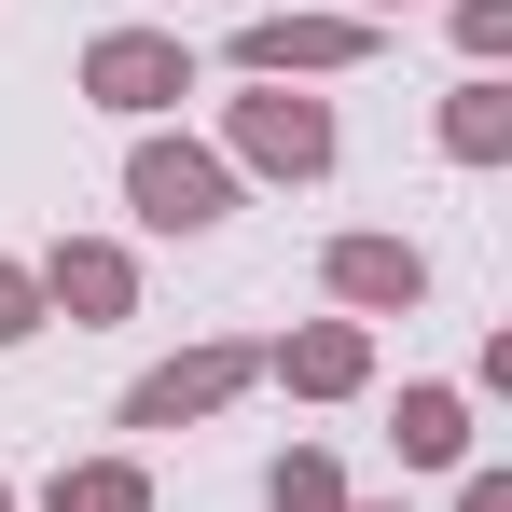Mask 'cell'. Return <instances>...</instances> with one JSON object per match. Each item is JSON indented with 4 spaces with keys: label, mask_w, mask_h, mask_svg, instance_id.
I'll return each instance as SVG.
<instances>
[{
    "label": "cell",
    "mask_w": 512,
    "mask_h": 512,
    "mask_svg": "<svg viewBox=\"0 0 512 512\" xmlns=\"http://www.w3.org/2000/svg\"><path fill=\"white\" fill-rule=\"evenodd\" d=\"M125 194H139V222H167V236H194V222L236 208L222 153H194V139H139V153H125Z\"/></svg>",
    "instance_id": "cell-1"
},
{
    "label": "cell",
    "mask_w": 512,
    "mask_h": 512,
    "mask_svg": "<svg viewBox=\"0 0 512 512\" xmlns=\"http://www.w3.org/2000/svg\"><path fill=\"white\" fill-rule=\"evenodd\" d=\"M84 97H97V111H167V97H194V42L111 28V42L84 56Z\"/></svg>",
    "instance_id": "cell-2"
},
{
    "label": "cell",
    "mask_w": 512,
    "mask_h": 512,
    "mask_svg": "<svg viewBox=\"0 0 512 512\" xmlns=\"http://www.w3.org/2000/svg\"><path fill=\"white\" fill-rule=\"evenodd\" d=\"M236 153L277 167V180H319L333 167V111L319 97H236Z\"/></svg>",
    "instance_id": "cell-3"
},
{
    "label": "cell",
    "mask_w": 512,
    "mask_h": 512,
    "mask_svg": "<svg viewBox=\"0 0 512 512\" xmlns=\"http://www.w3.org/2000/svg\"><path fill=\"white\" fill-rule=\"evenodd\" d=\"M360 42H374L360 14H263L250 42H236V56H250V70H346Z\"/></svg>",
    "instance_id": "cell-4"
},
{
    "label": "cell",
    "mask_w": 512,
    "mask_h": 512,
    "mask_svg": "<svg viewBox=\"0 0 512 512\" xmlns=\"http://www.w3.org/2000/svg\"><path fill=\"white\" fill-rule=\"evenodd\" d=\"M222 388H250V346H208V360H167L139 402H125V429H180V416H208Z\"/></svg>",
    "instance_id": "cell-5"
},
{
    "label": "cell",
    "mask_w": 512,
    "mask_h": 512,
    "mask_svg": "<svg viewBox=\"0 0 512 512\" xmlns=\"http://www.w3.org/2000/svg\"><path fill=\"white\" fill-rule=\"evenodd\" d=\"M333 291H346V305H416L429 263L402 250V236H346V250H333Z\"/></svg>",
    "instance_id": "cell-6"
},
{
    "label": "cell",
    "mask_w": 512,
    "mask_h": 512,
    "mask_svg": "<svg viewBox=\"0 0 512 512\" xmlns=\"http://www.w3.org/2000/svg\"><path fill=\"white\" fill-rule=\"evenodd\" d=\"M42 291H56V305H84V319H125V291H139V277H125V250H56Z\"/></svg>",
    "instance_id": "cell-7"
},
{
    "label": "cell",
    "mask_w": 512,
    "mask_h": 512,
    "mask_svg": "<svg viewBox=\"0 0 512 512\" xmlns=\"http://www.w3.org/2000/svg\"><path fill=\"white\" fill-rule=\"evenodd\" d=\"M457 443H471V416H457V388H402V457H416V471H443Z\"/></svg>",
    "instance_id": "cell-8"
},
{
    "label": "cell",
    "mask_w": 512,
    "mask_h": 512,
    "mask_svg": "<svg viewBox=\"0 0 512 512\" xmlns=\"http://www.w3.org/2000/svg\"><path fill=\"white\" fill-rule=\"evenodd\" d=\"M42 512H153V485L125 471V457H97V471H56V499Z\"/></svg>",
    "instance_id": "cell-9"
},
{
    "label": "cell",
    "mask_w": 512,
    "mask_h": 512,
    "mask_svg": "<svg viewBox=\"0 0 512 512\" xmlns=\"http://www.w3.org/2000/svg\"><path fill=\"white\" fill-rule=\"evenodd\" d=\"M277 374L333 402V388H360V333H305V346H291V360H277Z\"/></svg>",
    "instance_id": "cell-10"
},
{
    "label": "cell",
    "mask_w": 512,
    "mask_h": 512,
    "mask_svg": "<svg viewBox=\"0 0 512 512\" xmlns=\"http://www.w3.org/2000/svg\"><path fill=\"white\" fill-rule=\"evenodd\" d=\"M443 139H457V153L485 167V153H499V139H512V97H499V84H471V97H457V111H443Z\"/></svg>",
    "instance_id": "cell-11"
},
{
    "label": "cell",
    "mask_w": 512,
    "mask_h": 512,
    "mask_svg": "<svg viewBox=\"0 0 512 512\" xmlns=\"http://www.w3.org/2000/svg\"><path fill=\"white\" fill-rule=\"evenodd\" d=\"M277 512H346V499H333V471H319V457H291V471H277Z\"/></svg>",
    "instance_id": "cell-12"
},
{
    "label": "cell",
    "mask_w": 512,
    "mask_h": 512,
    "mask_svg": "<svg viewBox=\"0 0 512 512\" xmlns=\"http://www.w3.org/2000/svg\"><path fill=\"white\" fill-rule=\"evenodd\" d=\"M14 333H42V277H14V263H0V346Z\"/></svg>",
    "instance_id": "cell-13"
},
{
    "label": "cell",
    "mask_w": 512,
    "mask_h": 512,
    "mask_svg": "<svg viewBox=\"0 0 512 512\" xmlns=\"http://www.w3.org/2000/svg\"><path fill=\"white\" fill-rule=\"evenodd\" d=\"M457 42H471V56H499V42H512V0H457Z\"/></svg>",
    "instance_id": "cell-14"
},
{
    "label": "cell",
    "mask_w": 512,
    "mask_h": 512,
    "mask_svg": "<svg viewBox=\"0 0 512 512\" xmlns=\"http://www.w3.org/2000/svg\"><path fill=\"white\" fill-rule=\"evenodd\" d=\"M457 512H512V485H499V471H471V499H457Z\"/></svg>",
    "instance_id": "cell-15"
},
{
    "label": "cell",
    "mask_w": 512,
    "mask_h": 512,
    "mask_svg": "<svg viewBox=\"0 0 512 512\" xmlns=\"http://www.w3.org/2000/svg\"><path fill=\"white\" fill-rule=\"evenodd\" d=\"M374 14H402V0H374Z\"/></svg>",
    "instance_id": "cell-16"
},
{
    "label": "cell",
    "mask_w": 512,
    "mask_h": 512,
    "mask_svg": "<svg viewBox=\"0 0 512 512\" xmlns=\"http://www.w3.org/2000/svg\"><path fill=\"white\" fill-rule=\"evenodd\" d=\"M0 512H14V499H0Z\"/></svg>",
    "instance_id": "cell-17"
}]
</instances>
